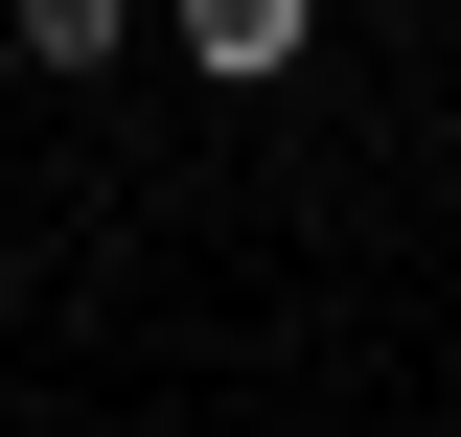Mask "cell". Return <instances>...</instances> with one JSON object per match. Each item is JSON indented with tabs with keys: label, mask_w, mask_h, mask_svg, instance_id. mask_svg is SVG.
<instances>
[{
	"label": "cell",
	"mask_w": 461,
	"mask_h": 437,
	"mask_svg": "<svg viewBox=\"0 0 461 437\" xmlns=\"http://www.w3.org/2000/svg\"><path fill=\"white\" fill-rule=\"evenodd\" d=\"M162 47H185V69H208V93H277V69H300V47H323V23H300V0H185Z\"/></svg>",
	"instance_id": "obj_1"
},
{
	"label": "cell",
	"mask_w": 461,
	"mask_h": 437,
	"mask_svg": "<svg viewBox=\"0 0 461 437\" xmlns=\"http://www.w3.org/2000/svg\"><path fill=\"white\" fill-rule=\"evenodd\" d=\"M115 47H139L115 0H23V23H0V69H47V93H69V69H115Z\"/></svg>",
	"instance_id": "obj_2"
}]
</instances>
